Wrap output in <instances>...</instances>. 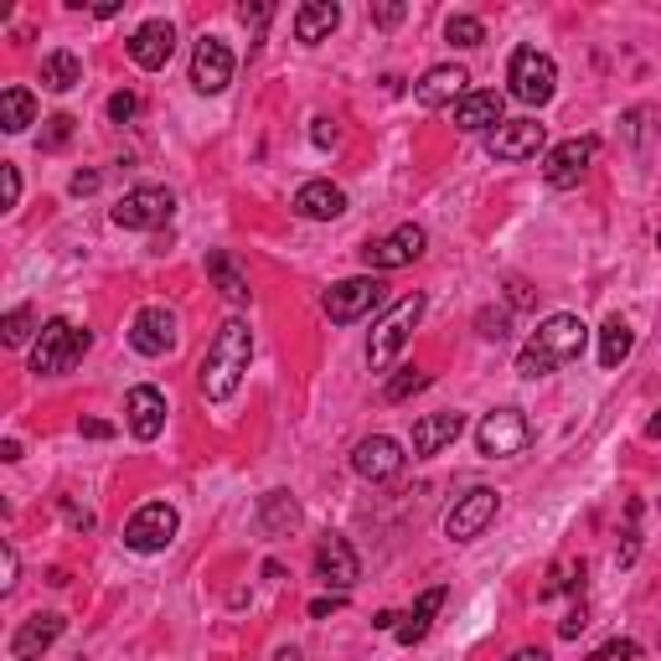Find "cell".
I'll list each match as a JSON object with an SVG mask.
<instances>
[{
	"label": "cell",
	"mask_w": 661,
	"mask_h": 661,
	"mask_svg": "<svg viewBox=\"0 0 661 661\" xmlns=\"http://www.w3.org/2000/svg\"><path fill=\"white\" fill-rule=\"evenodd\" d=\"M249 363H253V330L243 315H228L218 326V336L207 342L202 367H197V388H202L207 403H228L243 388Z\"/></svg>",
	"instance_id": "6da1fadb"
},
{
	"label": "cell",
	"mask_w": 661,
	"mask_h": 661,
	"mask_svg": "<svg viewBox=\"0 0 661 661\" xmlns=\"http://www.w3.org/2000/svg\"><path fill=\"white\" fill-rule=\"evenodd\" d=\"M584 347H589V326H584L579 315H548V321L533 330V342L522 347L517 373L522 378H548L553 367L574 363Z\"/></svg>",
	"instance_id": "7a4b0ae2"
},
{
	"label": "cell",
	"mask_w": 661,
	"mask_h": 661,
	"mask_svg": "<svg viewBox=\"0 0 661 661\" xmlns=\"http://www.w3.org/2000/svg\"><path fill=\"white\" fill-rule=\"evenodd\" d=\"M88 347H94V336L57 315V321H48V326L36 330V342H32V373H36V378H63V373H73V363H78Z\"/></svg>",
	"instance_id": "3957f363"
},
{
	"label": "cell",
	"mask_w": 661,
	"mask_h": 661,
	"mask_svg": "<svg viewBox=\"0 0 661 661\" xmlns=\"http://www.w3.org/2000/svg\"><path fill=\"white\" fill-rule=\"evenodd\" d=\"M419 315H424V295H403L394 311L373 326V342H367V363H373V373H388V367L398 363V352H403V342H409V330L419 326Z\"/></svg>",
	"instance_id": "277c9868"
},
{
	"label": "cell",
	"mask_w": 661,
	"mask_h": 661,
	"mask_svg": "<svg viewBox=\"0 0 661 661\" xmlns=\"http://www.w3.org/2000/svg\"><path fill=\"white\" fill-rule=\"evenodd\" d=\"M506 83H512V98L543 109V104L553 98V88H558V67H553L548 52L517 48V52H512V67H506Z\"/></svg>",
	"instance_id": "5b68a950"
},
{
	"label": "cell",
	"mask_w": 661,
	"mask_h": 661,
	"mask_svg": "<svg viewBox=\"0 0 661 661\" xmlns=\"http://www.w3.org/2000/svg\"><path fill=\"white\" fill-rule=\"evenodd\" d=\"M388 300V284L378 280V274H352V280L330 284L326 290V315L336 321V326H352V321H363V315H373Z\"/></svg>",
	"instance_id": "8992f818"
},
{
	"label": "cell",
	"mask_w": 661,
	"mask_h": 661,
	"mask_svg": "<svg viewBox=\"0 0 661 661\" xmlns=\"http://www.w3.org/2000/svg\"><path fill=\"white\" fill-rule=\"evenodd\" d=\"M533 440V424H527V413L522 409H491L475 429V444H481V455L486 460H512L527 450Z\"/></svg>",
	"instance_id": "52a82bcc"
},
{
	"label": "cell",
	"mask_w": 661,
	"mask_h": 661,
	"mask_svg": "<svg viewBox=\"0 0 661 661\" xmlns=\"http://www.w3.org/2000/svg\"><path fill=\"white\" fill-rule=\"evenodd\" d=\"M171 212H176V197L166 187H135L114 202V222L129 228V233H156V228L171 222Z\"/></svg>",
	"instance_id": "ba28073f"
},
{
	"label": "cell",
	"mask_w": 661,
	"mask_h": 661,
	"mask_svg": "<svg viewBox=\"0 0 661 661\" xmlns=\"http://www.w3.org/2000/svg\"><path fill=\"white\" fill-rule=\"evenodd\" d=\"M496 506H502V496L491 486H471L465 496H455V506L444 512V537L450 543H471V537H481L496 522Z\"/></svg>",
	"instance_id": "9c48e42d"
},
{
	"label": "cell",
	"mask_w": 661,
	"mask_h": 661,
	"mask_svg": "<svg viewBox=\"0 0 661 661\" xmlns=\"http://www.w3.org/2000/svg\"><path fill=\"white\" fill-rule=\"evenodd\" d=\"M176 527H181L176 506L150 502V506H140V512L125 522V548L129 553H166V548H171V537H176Z\"/></svg>",
	"instance_id": "30bf717a"
},
{
	"label": "cell",
	"mask_w": 661,
	"mask_h": 661,
	"mask_svg": "<svg viewBox=\"0 0 661 661\" xmlns=\"http://www.w3.org/2000/svg\"><path fill=\"white\" fill-rule=\"evenodd\" d=\"M595 156H599V140H595V135H579V140L553 145L548 160H543V181H548V187H558V191L579 187L584 171L595 166Z\"/></svg>",
	"instance_id": "8fae6325"
},
{
	"label": "cell",
	"mask_w": 661,
	"mask_h": 661,
	"mask_svg": "<svg viewBox=\"0 0 661 661\" xmlns=\"http://www.w3.org/2000/svg\"><path fill=\"white\" fill-rule=\"evenodd\" d=\"M424 228L419 222H403V228H394L388 238H378V243H367L363 249V264L367 269H378V274H394V269H403V264H413L419 253H424Z\"/></svg>",
	"instance_id": "7c38bea8"
},
{
	"label": "cell",
	"mask_w": 661,
	"mask_h": 661,
	"mask_svg": "<svg viewBox=\"0 0 661 661\" xmlns=\"http://www.w3.org/2000/svg\"><path fill=\"white\" fill-rule=\"evenodd\" d=\"M176 342H181V330H176V311H166V305H145L129 321V347L140 357H166V352H176Z\"/></svg>",
	"instance_id": "4fadbf2b"
},
{
	"label": "cell",
	"mask_w": 661,
	"mask_h": 661,
	"mask_svg": "<svg viewBox=\"0 0 661 661\" xmlns=\"http://www.w3.org/2000/svg\"><path fill=\"white\" fill-rule=\"evenodd\" d=\"M548 140V129L537 125V119H502V125L486 135V150L496 160H533Z\"/></svg>",
	"instance_id": "5bb4252c"
},
{
	"label": "cell",
	"mask_w": 661,
	"mask_h": 661,
	"mask_svg": "<svg viewBox=\"0 0 661 661\" xmlns=\"http://www.w3.org/2000/svg\"><path fill=\"white\" fill-rule=\"evenodd\" d=\"M228 83H233V52L218 36H202L197 52H191V88L197 94H222Z\"/></svg>",
	"instance_id": "9a60e30c"
},
{
	"label": "cell",
	"mask_w": 661,
	"mask_h": 661,
	"mask_svg": "<svg viewBox=\"0 0 661 661\" xmlns=\"http://www.w3.org/2000/svg\"><path fill=\"white\" fill-rule=\"evenodd\" d=\"M471 94V73L465 67H455V63H440V67H429L424 78L413 83V98H419V109H455L460 98Z\"/></svg>",
	"instance_id": "2e32d148"
},
{
	"label": "cell",
	"mask_w": 661,
	"mask_h": 661,
	"mask_svg": "<svg viewBox=\"0 0 661 661\" xmlns=\"http://www.w3.org/2000/svg\"><path fill=\"white\" fill-rule=\"evenodd\" d=\"M125 424L135 440H156L160 429H166V394L160 388H150V382H140V388H129L125 398Z\"/></svg>",
	"instance_id": "e0dca14e"
},
{
	"label": "cell",
	"mask_w": 661,
	"mask_h": 661,
	"mask_svg": "<svg viewBox=\"0 0 661 661\" xmlns=\"http://www.w3.org/2000/svg\"><path fill=\"white\" fill-rule=\"evenodd\" d=\"M403 444L388 440V434H373V440L357 444V455H352V471L363 475V481H394L403 471Z\"/></svg>",
	"instance_id": "ac0fdd59"
},
{
	"label": "cell",
	"mask_w": 661,
	"mask_h": 661,
	"mask_svg": "<svg viewBox=\"0 0 661 661\" xmlns=\"http://www.w3.org/2000/svg\"><path fill=\"white\" fill-rule=\"evenodd\" d=\"M315 568H321V579H326L330 589H342V595L363 579V564H357L352 543H347V537H336V533L321 537V548H315Z\"/></svg>",
	"instance_id": "d6986e66"
},
{
	"label": "cell",
	"mask_w": 661,
	"mask_h": 661,
	"mask_svg": "<svg viewBox=\"0 0 661 661\" xmlns=\"http://www.w3.org/2000/svg\"><path fill=\"white\" fill-rule=\"evenodd\" d=\"M171 52H176L171 21H145V27H135V36H129V57H135V67H145V73L166 67L171 63Z\"/></svg>",
	"instance_id": "ffe728a7"
},
{
	"label": "cell",
	"mask_w": 661,
	"mask_h": 661,
	"mask_svg": "<svg viewBox=\"0 0 661 661\" xmlns=\"http://www.w3.org/2000/svg\"><path fill=\"white\" fill-rule=\"evenodd\" d=\"M63 615H32V620H21V630L11 636V657L17 661H42L57 646V636H63Z\"/></svg>",
	"instance_id": "44dd1931"
},
{
	"label": "cell",
	"mask_w": 661,
	"mask_h": 661,
	"mask_svg": "<svg viewBox=\"0 0 661 661\" xmlns=\"http://www.w3.org/2000/svg\"><path fill=\"white\" fill-rule=\"evenodd\" d=\"M502 109H506V98L496 94V88H471V94L455 104V129H465V135H475V129H496L502 125Z\"/></svg>",
	"instance_id": "7402d4cb"
},
{
	"label": "cell",
	"mask_w": 661,
	"mask_h": 661,
	"mask_svg": "<svg viewBox=\"0 0 661 661\" xmlns=\"http://www.w3.org/2000/svg\"><path fill=\"white\" fill-rule=\"evenodd\" d=\"M295 212L311 222H336L347 212V191L330 187V181H305V187L295 191Z\"/></svg>",
	"instance_id": "603a6c76"
},
{
	"label": "cell",
	"mask_w": 661,
	"mask_h": 661,
	"mask_svg": "<svg viewBox=\"0 0 661 661\" xmlns=\"http://www.w3.org/2000/svg\"><path fill=\"white\" fill-rule=\"evenodd\" d=\"M465 434V413H424L413 424V455H440L444 444H455Z\"/></svg>",
	"instance_id": "cb8c5ba5"
},
{
	"label": "cell",
	"mask_w": 661,
	"mask_h": 661,
	"mask_svg": "<svg viewBox=\"0 0 661 661\" xmlns=\"http://www.w3.org/2000/svg\"><path fill=\"white\" fill-rule=\"evenodd\" d=\"M336 27H342V6H336V0H311V6H300L295 11V36L300 42H326L330 32H336Z\"/></svg>",
	"instance_id": "d4e9b609"
},
{
	"label": "cell",
	"mask_w": 661,
	"mask_h": 661,
	"mask_svg": "<svg viewBox=\"0 0 661 661\" xmlns=\"http://www.w3.org/2000/svg\"><path fill=\"white\" fill-rule=\"evenodd\" d=\"M444 610V589H424V595L413 599V610L398 620V646H413V641H424L429 636V626H434V615Z\"/></svg>",
	"instance_id": "484cf974"
},
{
	"label": "cell",
	"mask_w": 661,
	"mask_h": 661,
	"mask_svg": "<svg viewBox=\"0 0 661 661\" xmlns=\"http://www.w3.org/2000/svg\"><path fill=\"white\" fill-rule=\"evenodd\" d=\"M207 274H212V284H218V290L233 300V305H249V274H243V269H238L222 249L207 253Z\"/></svg>",
	"instance_id": "4316f807"
},
{
	"label": "cell",
	"mask_w": 661,
	"mask_h": 661,
	"mask_svg": "<svg viewBox=\"0 0 661 661\" xmlns=\"http://www.w3.org/2000/svg\"><path fill=\"white\" fill-rule=\"evenodd\" d=\"M27 125H36V98L21 88V83H11L6 94H0V129L6 135H21Z\"/></svg>",
	"instance_id": "83f0119b"
},
{
	"label": "cell",
	"mask_w": 661,
	"mask_h": 661,
	"mask_svg": "<svg viewBox=\"0 0 661 661\" xmlns=\"http://www.w3.org/2000/svg\"><path fill=\"white\" fill-rule=\"evenodd\" d=\"M259 522H264V533H274V537L295 533L300 527V502L295 496H284V491H269L264 506H259Z\"/></svg>",
	"instance_id": "f1b7e54d"
},
{
	"label": "cell",
	"mask_w": 661,
	"mask_h": 661,
	"mask_svg": "<svg viewBox=\"0 0 661 661\" xmlns=\"http://www.w3.org/2000/svg\"><path fill=\"white\" fill-rule=\"evenodd\" d=\"M78 83H83V63L73 52H48V57H42V88L67 94V88H78Z\"/></svg>",
	"instance_id": "f546056e"
},
{
	"label": "cell",
	"mask_w": 661,
	"mask_h": 661,
	"mask_svg": "<svg viewBox=\"0 0 661 661\" xmlns=\"http://www.w3.org/2000/svg\"><path fill=\"white\" fill-rule=\"evenodd\" d=\"M630 347H636V330H630L620 315H610V321H605V330H599V363L620 367L630 357Z\"/></svg>",
	"instance_id": "4dcf8cb0"
},
{
	"label": "cell",
	"mask_w": 661,
	"mask_h": 661,
	"mask_svg": "<svg viewBox=\"0 0 661 661\" xmlns=\"http://www.w3.org/2000/svg\"><path fill=\"white\" fill-rule=\"evenodd\" d=\"M444 36H450V48H481V42H486V27L475 17H450L444 21Z\"/></svg>",
	"instance_id": "1f68e13d"
},
{
	"label": "cell",
	"mask_w": 661,
	"mask_h": 661,
	"mask_svg": "<svg viewBox=\"0 0 661 661\" xmlns=\"http://www.w3.org/2000/svg\"><path fill=\"white\" fill-rule=\"evenodd\" d=\"M419 388H429V373H419V367H403V373H398V378L382 388V398H388V403H403V398H413Z\"/></svg>",
	"instance_id": "d6a6232c"
},
{
	"label": "cell",
	"mask_w": 661,
	"mask_h": 661,
	"mask_svg": "<svg viewBox=\"0 0 661 661\" xmlns=\"http://www.w3.org/2000/svg\"><path fill=\"white\" fill-rule=\"evenodd\" d=\"M0 336H6V347H27V342H32V311H27V305H17V311L6 315Z\"/></svg>",
	"instance_id": "836d02e7"
},
{
	"label": "cell",
	"mask_w": 661,
	"mask_h": 661,
	"mask_svg": "<svg viewBox=\"0 0 661 661\" xmlns=\"http://www.w3.org/2000/svg\"><path fill=\"white\" fill-rule=\"evenodd\" d=\"M67 140H73V114H52L42 129V150H63Z\"/></svg>",
	"instance_id": "e575fe53"
},
{
	"label": "cell",
	"mask_w": 661,
	"mask_h": 661,
	"mask_svg": "<svg viewBox=\"0 0 661 661\" xmlns=\"http://www.w3.org/2000/svg\"><path fill=\"white\" fill-rule=\"evenodd\" d=\"M481 336H486V342H506V336H512L506 311H481Z\"/></svg>",
	"instance_id": "d590c367"
},
{
	"label": "cell",
	"mask_w": 661,
	"mask_h": 661,
	"mask_svg": "<svg viewBox=\"0 0 661 661\" xmlns=\"http://www.w3.org/2000/svg\"><path fill=\"white\" fill-rule=\"evenodd\" d=\"M17 568H21V558H17V548L6 543V548H0V595L17 589Z\"/></svg>",
	"instance_id": "8d00e7d4"
},
{
	"label": "cell",
	"mask_w": 661,
	"mask_h": 661,
	"mask_svg": "<svg viewBox=\"0 0 661 661\" xmlns=\"http://www.w3.org/2000/svg\"><path fill=\"white\" fill-rule=\"evenodd\" d=\"M135 114H140V98H135V94H114L109 98V119H114V125H129Z\"/></svg>",
	"instance_id": "74e56055"
},
{
	"label": "cell",
	"mask_w": 661,
	"mask_h": 661,
	"mask_svg": "<svg viewBox=\"0 0 661 661\" xmlns=\"http://www.w3.org/2000/svg\"><path fill=\"white\" fill-rule=\"evenodd\" d=\"M0 187H6V212H11V207L21 202V171H17V166H11V160L0 166Z\"/></svg>",
	"instance_id": "f35d334b"
},
{
	"label": "cell",
	"mask_w": 661,
	"mask_h": 661,
	"mask_svg": "<svg viewBox=\"0 0 661 661\" xmlns=\"http://www.w3.org/2000/svg\"><path fill=\"white\" fill-rule=\"evenodd\" d=\"M636 651H641V646H636V641H610V646H599V651H595V657H589V661H630V657H636Z\"/></svg>",
	"instance_id": "ab89813d"
},
{
	"label": "cell",
	"mask_w": 661,
	"mask_h": 661,
	"mask_svg": "<svg viewBox=\"0 0 661 661\" xmlns=\"http://www.w3.org/2000/svg\"><path fill=\"white\" fill-rule=\"evenodd\" d=\"M584 626H589V615H584V605H574V610L564 615V626H558V636H564V641H574V636H579Z\"/></svg>",
	"instance_id": "60d3db41"
},
{
	"label": "cell",
	"mask_w": 661,
	"mask_h": 661,
	"mask_svg": "<svg viewBox=\"0 0 661 661\" xmlns=\"http://www.w3.org/2000/svg\"><path fill=\"white\" fill-rule=\"evenodd\" d=\"M269 17H274V6H238V21H243V27H253V32H259Z\"/></svg>",
	"instance_id": "b9f144b4"
},
{
	"label": "cell",
	"mask_w": 661,
	"mask_h": 661,
	"mask_svg": "<svg viewBox=\"0 0 661 661\" xmlns=\"http://www.w3.org/2000/svg\"><path fill=\"white\" fill-rule=\"evenodd\" d=\"M373 21H378V27H398V21H403V6H398V0H382V6H373Z\"/></svg>",
	"instance_id": "7bdbcfd3"
},
{
	"label": "cell",
	"mask_w": 661,
	"mask_h": 661,
	"mask_svg": "<svg viewBox=\"0 0 661 661\" xmlns=\"http://www.w3.org/2000/svg\"><path fill=\"white\" fill-rule=\"evenodd\" d=\"M342 605H347V595H321V599H311V615L315 620H326V615L342 610Z\"/></svg>",
	"instance_id": "ee69618b"
},
{
	"label": "cell",
	"mask_w": 661,
	"mask_h": 661,
	"mask_svg": "<svg viewBox=\"0 0 661 661\" xmlns=\"http://www.w3.org/2000/svg\"><path fill=\"white\" fill-rule=\"evenodd\" d=\"M98 181H104L98 171H78L73 181H67V187H73V197H88V191H98Z\"/></svg>",
	"instance_id": "f6af8a7d"
},
{
	"label": "cell",
	"mask_w": 661,
	"mask_h": 661,
	"mask_svg": "<svg viewBox=\"0 0 661 661\" xmlns=\"http://www.w3.org/2000/svg\"><path fill=\"white\" fill-rule=\"evenodd\" d=\"M83 434H88V440H109V434H114V424H104V419H83Z\"/></svg>",
	"instance_id": "bcb514c9"
},
{
	"label": "cell",
	"mask_w": 661,
	"mask_h": 661,
	"mask_svg": "<svg viewBox=\"0 0 661 661\" xmlns=\"http://www.w3.org/2000/svg\"><path fill=\"white\" fill-rule=\"evenodd\" d=\"M311 140H315V145H336V125H330V119H315Z\"/></svg>",
	"instance_id": "7dc6e473"
},
{
	"label": "cell",
	"mask_w": 661,
	"mask_h": 661,
	"mask_svg": "<svg viewBox=\"0 0 661 661\" xmlns=\"http://www.w3.org/2000/svg\"><path fill=\"white\" fill-rule=\"evenodd\" d=\"M512 661H548V651H537V646H527V651H517Z\"/></svg>",
	"instance_id": "c3c4849f"
},
{
	"label": "cell",
	"mask_w": 661,
	"mask_h": 661,
	"mask_svg": "<svg viewBox=\"0 0 661 661\" xmlns=\"http://www.w3.org/2000/svg\"><path fill=\"white\" fill-rule=\"evenodd\" d=\"M646 434H661V413H657V419H651V424H646Z\"/></svg>",
	"instance_id": "681fc988"
},
{
	"label": "cell",
	"mask_w": 661,
	"mask_h": 661,
	"mask_svg": "<svg viewBox=\"0 0 661 661\" xmlns=\"http://www.w3.org/2000/svg\"><path fill=\"white\" fill-rule=\"evenodd\" d=\"M280 661H300V651H280Z\"/></svg>",
	"instance_id": "f907efd6"
}]
</instances>
